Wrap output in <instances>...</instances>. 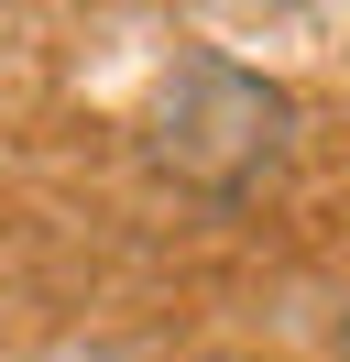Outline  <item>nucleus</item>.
Wrapping results in <instances>:
<instances>
[]
</instances>
